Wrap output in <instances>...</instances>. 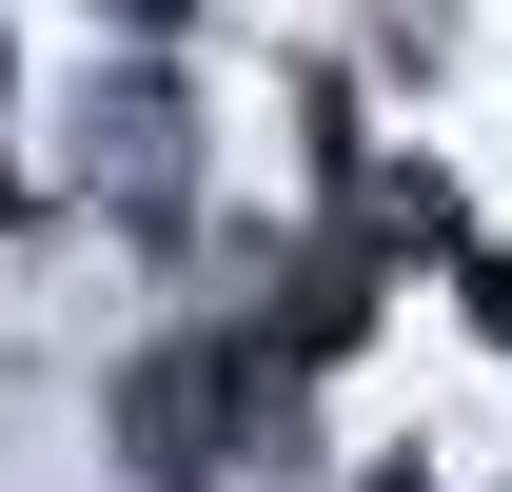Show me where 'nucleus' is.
Here are the masks:
<instances>
[{
  "instance_id": "nucleus-1",
  "label": "nucleus",
  "mask_w": 512,
  "mask_h": 492,
  "mask_svg": "<svg viewBox=\"0 0 512 492\" xmlns=\"http://www.w3.org/2000/svg\"><path fill=\"white\" fill-rule=\"evenodd\" d=\"M256 414H276L256 355H138V374H119V453H138V473H217Z\"/></svg>"
},
{
  "instance_id": "nucleus-2",
  "label": "nucleus",
  "mask_w": 512,
  "mask_h": 492,
  "mask_svg": "<svg viewBox=\"0 0 512 492\" xmlns=\"http://www.w3.org/2000/svg\"><path fill=\"white\" fill-rule=\"evenodd\" d=\"M79 178H99L138 237H158V217H178V79H119V99H79Z\"/></svg>"
},
{
  "instance_id": "nucleus-3",
  "label": "nucleus",
  "mask_w": 512,
  "mask_h": 492,
  "mask_svg": "<svg viewBox=\"0 0 512 492\" xmlns=\"http://www.w3.org/2000/svg\"><path fill=\"white\" fill-rule=\"evenodd\" d=\"M473 335H493V355H512V256H473Z\"/></svg>"
},
{
  "instance_id": "nucleus-4",
  "label": "nucleus",
  "mask_w": 512,
  "mask_h": 492,
  "mask_svg": "<svg viewBox=\"0 0 512 492\" xmlns=\"http://www.w3.org/2000/svg\"><path fill=\"white\" fill-rule=\"evenodd\" d=\"M375 492H434V473H414V453H394V473H375Z\"/></svg>"
},
{
  "instance_id": "nucleus-5",
  "label": "nucleus",
  "mask_w": 512,
  "mask_h": 492,
  "mask_svg": "<svg viewBox=\"0 0 512 492\" xmlns=\"http://www.w3.org/2000/svg\"><path fill=\"white\" fill-rule=\"evenodd\" d=\"M119 20H178V0H119Z\"/></svg>"
}]
</instances>
